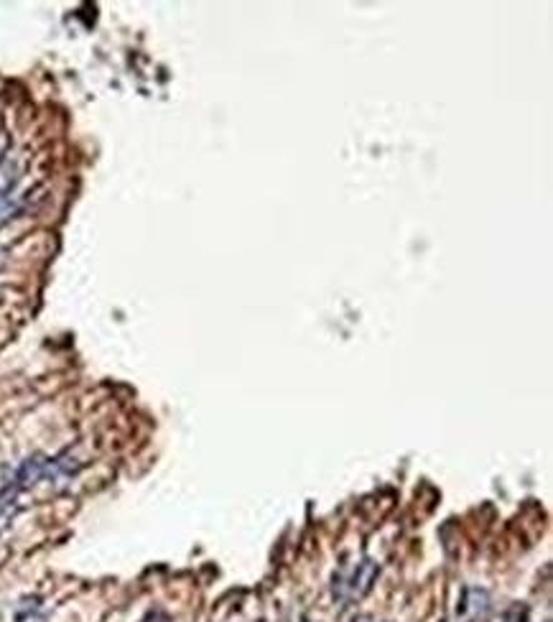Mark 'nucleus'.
<instances>
[{
    "mask_svg": "<svg viewBox=\"0 0 553 622\" xmlns=\"http://www.w3.org/2000/svg\"><path fill=\"white\" fill-rule=\"evenodd\" d=\"M16 181H18L16 161L13 158H3L0 161V194H8Z\"/></svg>",
    "mask_w": 553,
    "mask_h": 622,
    "instance_id": "f257e3e1",
    "label": "nucleus"
},
{
    "mask_svg": "<svg viewBox=\"0 0 553 622\" xmlns=\"http://www.w3.org/2000/svg\"><path fill=\"white\" fill-rule=\"evenodd\" d=\"M16 212H18V207L10 202L8 196H0V225H6L10 217H16Z\"/></svg>",
    "mask_w": 553,
    "mask_h": 622,
    "instance_id": "f03ea898",
    "label": "nucleus"
}]
</instances>
